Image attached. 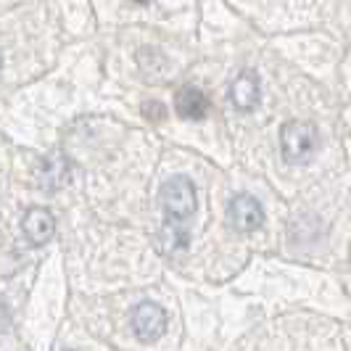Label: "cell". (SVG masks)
Listing matches in <instances>:
<instances>
[{
  "instance_id": "cell-6",
  "label": "cell",
  "mask_w": 351,
  "mask_h": 351,
  "mask_svg": "<svg viewBox=\"0 0 351 351\" xmlns=\"http://www.w3.org/2000/svg\"><path fill=\"white\" fill-rule=\"evenodd\" d=\"M259 98H262V85L256 71L243 69L230 85V104L238 111H254L259 106Z\"/></svg>"
},
{
  "instance_id": "cell-3",
  "label": "cell",
  "mask_w": 351,
  "mask_h": 351,
  "mask_svg": "<svg viewBox=\"0 0 351 351\" xmlns=\"http://www.w3.org/2000/svg\"><path fill=\"white\" fill-rule=\"evenodd\" d=\"M130 325H132V333L138 335V341L143 343H154L158 341L164 330H167V312L154 304V301H141L135 309H132V317H130Z\"/></svg>"
},
{
  "instance_id": "cell-2",
  "label": "cell",
  "mask_w": 351,
  "mask_h": 351,
  "mask_svg": "<svg viewBox=\"0 0 351 351\" xmlns=\"http://www.w3.org/2000/svg\"><path fill=\"white\" fill-rule=\"evenodd\" d=\"M317 143V127L312 122H285L280 130V151L285 164H306L315 156Z\"/></svg>"
},
{
  "instance_id": "cell-9",
  "label": "cell",
  "mask_w": 351,
  "mask_h": 351,
  "mask_svg": "<svg viewBox=\"0 0 351 351\" xmlns=\"http://www.w3.org/2000/svg\"><path fill=\"white\" fill-rule=\"evenodd\" d=\"M161 246H164L167 254H177V251H185V248L191 246V230L185 228V222H169V219H164Z\"/></svg>"
},
{
  "instance_id": "cell-7",
  "label": "cell",
  "mask_w": 351,
  "mask_h": 351,
  "mask_svg": "<svg viewBox=\"0 0 351 351\" xmlns=\"http://www.w3.org/2000/svg\"><path fill=\"white\" fill-rule=\"evenodd\" d=\"M175 111L177 117L182 119H191V122H198L206 117L209 111V98L201 88H193V85H185L175 93Z\"/></svg>"
},
{
  "instance_id": "cell-8",
  "label": "cell",
  "mask_w": 351,
  "mask_h": 351,
  "mask_svg": "<svg viewBox=\"0 0 351 351\" xmlns=\"http://www.w3.org/2000/svg\"><path fill=\"white\" fill-rule=\"evenodd\" d=\"M37 177H40V188H48V191L64 188L69 182V161L61 156L45 158V161H40Z\"/></svg>"
},
{
  "instance_id": "cell-1",
  "label": "cell",
  "mask_w": 351,
  "mask_h": 351,
  "mask_svg": "<svg viewBox=\"0 0 351 351\" xmlns=\"http://www.w3.org/2000/svg\"><path fill=\"white\" fill-rule=\"evenodd\" d=\"M158 204H161V211H164V219H169V222H185L188 217H193L195 188L191 182V177H169L158 191Z\"/></svg>"
},
{
  "instance_id": "cell-11",
  "label": "cell",
  "mask_w": 351,
  "mask_h": 351,
  "mask_svg": "<svg viewBox=\"0 0 351 351\" xmlns=\"http://www.w3.org/2000/svg\"><path fill=\"white\" fill-rule=\"evenodd\" d=\"M130 3H138V5H143V3H148V0H130Z\"/></svg>"
},
{
  "instance_id": "cell-5",
  "label": "cell",
  "mask_w": 351,
  "mask_h": 351,
  "mask_svg": "<svg viewBox=\"0 0 351 351\" xmlns=\"http://www.w3.org/2000/svg\"><path fill=\"white\" fill-rule=\"evenodd\" d=\"M21 232H24L29 246H45L53 238V232H56V219H53V214L48 209L32 206V209H27L24 219H21Z\"/></svg>"
},
{
  "instance_id": "cell-10",
  "label": "cell",
  "mask_w": 351,
  "mask_h": 351,
  "mask_svg": "<svg viewBox=\"0 0 351 351\" xmlns=\"http://www.w3.org/2000/svg\"><path fill=\"white\" fill-rule=\"evenodd\" d=\"M143 114H145V117H156V119H161V117H164V108H161L158 104H145L143 106Z\"/></svg>"
},
{
  "instance_id": "cell-4",
  "label": "cell",
  "mask_w": 351,
  "mask_h": 351,
  "mask_svg": "<svg viewBox=\"0 0 351 351\" xmlns=\"http://www.w3.org/2000/svg\"><path fill=\"white\" fill-rule=\"evenodd\" d=\"M228 222L230 228H235L238 232H254L264 225V209L262 204L248 193L232 195L228 206Z\"/></svg>"
}]
</instances>
